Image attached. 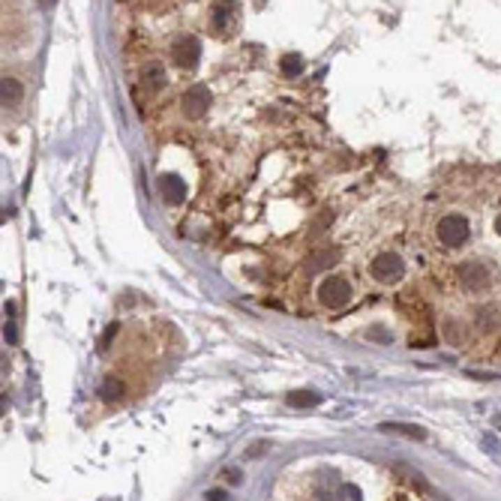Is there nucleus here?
Listing matches in <instances>:
<instances>
[{"mask_svg": "<svg viewBox=\"0 0 501 501\" xmlns=\"http://www.w3.org/2000/svg\"><path fill=\"white\" fill-rule=\"evenodd\" d=\"M489 279H493V274H489L486 264H480V262L459 264V283H463V288H468V292H484L489 285Z\"/></svg>", "mask_w": 501, "mask_h": 501, "instance_id": "obj_6", "label": "nucleus"}, {"mask_svg": "<svg viewBox=\"0 0 501 501\" xmlns=\"http://www.w3.org/2000/svg\"><path fill=\"white\" fill-rule=\"evenodd\" d=\"M339 501H364V495H360L357 486L343 484V486H339Z\"/></svg>", "mask_w": 501, "mask_h": 501, "instance_id": "obj_19", "label": "nucleus"}, {"mask_svg": "<svg viewBox=\"0 0 501 501\" xmlns=\"http://www.w3.org/2000/svg\"><path fill=\"white\" fill-rule=\"evenodd\" d=\"M124 390H126V384L120 382V378H114V375H108V378H103V384H99V399H105V403H114V399H120L124 396Z\"/></svg>", "mask_w": 501, "mask_h": 501, "instance_id": "obj_13", "label": "nucleus"}, {"mask_svg": "<svg viewBox=\"0 0 501 501\" xmlns=\"http://www.w3.org/2000/svg\"><path fill=\"white\" fill-rule=\"evenodd\" d=\"M352 300V283L339 274H330L318 283V304L324 309H343Z\"/></svg>", "mask_w": 501, "mask_h": 501, "instance_id": "obj_1", "label": "nucleus"}, {"mask_svg": "<svg viewBox=\"0 0 501 501\" xmlns=\"http://www.w3.org/2000/svg\"><path fill=\"white\" fill-rule=\"evenodd\" d=\"M3 336H6V343H13V345H15V339H18V330H15V324H13V322H6V327H3Z\"/></svg>", "mask_w": 501, "mask_h": 501, "instance_id": "obj_23", "label": "nucleus"}, {"mask_svg": "<svg viewBox=\"0 0 501 501\" xmlns=\"http://www.w3.org/2000/svg\"><path fill=\"white\" fill-rule=\"evenodd\" d=\"M495 232H498V234H501V216H498V219H495Z\"/></svg>", "mask_w": 501, "mask_h": 501, "instance_id": "obj_25", "label": "nucleus"}, {"mask_svg": "<svg viewBox=\"0 0 501 501\" xmlns=\"http://www.w3.org/2000/svg\"><path fill=\"white\" fill-rule=\"evenodd\" d=\"M369 274H373L375 283H382V285H394L403 279L405 274V262H403V255L399 253H378L373 262H369Z\"/></svg>", "mask_w": 501, "mask_h": 501, "instance_id": "obj_2", "label": "nucleus"}, {"mask_svg": "<svg viewBox=\"0 0 501 501\" xmlns=\"http://www.w3.org/2000/svg\"><path fill=\"white\" fill-rule=\"evenodd\" d=\"M202 57V43H198L195 33H180L172 43V60L180 69H193Z\"/></svg>", "mask_w": 501, "mask_h": 501, "instance_id": "obj_4", "label": "nucleus"}, {"mask_svg": "<svg viewBox=\"0 0 501 501\" xmlns=\"http://www.w3.org/2000/svg\"><path fill=\"white\" fill-rule=\"evenodd\" d=\"M232 15H234V3H214V13H210L216 30H225L232 24Z\"/></svg>", "mask_w": 501, "mask_h": 501, "instance_id": "obj_16", "label": "nucleus"}, {"mask_svg": "<svg viewBox=\"0 0 501 501\" xmlns=\"http://www.w3.org/2000/svg\"><path fill=\"white\" fill-rule=\"evenodd\" d=\"M180 108H184V114L189 120H198V117H204L207 114V108H210V90L204 84H193L184 94V99H180Z\"/></svg>", "mask_w": 501, "mask_h": 501, "instance_id": "obj_5", "label": "nucleus"}, {"mask_svg": "<svg viewBox=\"0 0 501 501\" xmlns=\"http://www.w3.org/2000/svg\"><path fill=\"white\" fill-rule=\"evenodd\" d=\"M156 189H159V195L165 198L168 204H180L186 198V180L180 177V174H159V180H156Z\"/></svg>", "mask_w": 501, "mask_h": 501, "instance_id": "obj_7", "label": "nucleus"}, {"mask_svg": "<svg viewBox=\"0 0 501 501\" xmlns=\"http://www.w3.org/2000/svg\"><path fill=\"white\" fill-rule=\"evenodd\" d=\"M279 69H283L285 78H294V75L304 73V57L300 54H285L283 60H279Z\"/></svg>", "mask_w": 501, "mask_h": 501, "instance_id": "obj_18", "label": "nucleus"}, {"mask_svg": "<svg viewBox=\"0 0 501 501\" xmlns=\"http://www.w3.org/2000/svg\"><path fill=\"white\" fill-rule=\"evenodd\" d=\"M336 262H339V249L336 246H322V249H315V253L306 258L304 274L313 276V274H318V270H330Z\"/></svg>", "mask_w": 501, "mask_h": 501, "instance_id": "obj_9", "label": "nucleus"}, {"mask_svg": "<svg viewBox=\"0 0 501 501\" xmlns=\"http://www.w3.org/2000/svg\"><path fill=\"white\" fill-rule=\"evenodd\" d=\"M394 472L403 477L405 484H412V486H417V489H426V486H429V484H426V477L420 474V472H414V468H408L405 463H396V465H394Z\"/></svg>", "mask_w": 501, "mask_h": 501, "instance_id": "obj_17", "label": "nucleus"}, {"mask_svg": "<svg viewBox=\"0 0 501 501\" xmlns=\"http://www.w3.org/2000/svg\"><path fill=\"white\" fill-rule=\"evenodd\" d=\"M366 336H369V339H382V343H390V339H394L384 327H369V330H366Z\"/></svg>", "mask_w": 501, "mask_h": 501, "instance_id": "obj_22", "label": "nucleus"}, {"mask_svg": "<svg viewBox=\"0 0 501 501\" xmlns=\"http://www.w3.org/2000/svg\"><path fill=\"white\" fill-rule=\"evenodd\" d=\"M285 403L294 408H313L322 403V396H318V390H292V394L285 396Z\"/></svg>", "mask_w": 501, "mask_h": 501, "instance_id": "obj_14", "label": "nucleus"}, {"mask_svg": "<svg viewBox=\"0 0 501 501\" xmlns=\"http://www.w3.org/2000/svg\"><path fill=\"white\" fill-rule=\"evenodd\" d=\"M330 219H334V210H324V214L315 219V225H313V232H309V234H313V237H315V234H322L324 228L330 225Z\"/></svg>", "mask_w": 501, "mask_h": 501, "instance_id": "obj_20", "label": "nucleus"}, {"mask_svg": "<svg viewBox=\"0 0 501 501\" xmlns=\"http://www.w3.org/2000/svg\"><path fill=\"white\" fill-rule=\"evenodd\" d=\"M0 96H3V105H18L22 103V96H24V87L22 82H18L15 75H3V84H0Z\"/></svg>", "mask_w": 501, "mask_h": 501, "instance_id": "obj_11", "label": "nucleus"}, {"mask_svg": "<svg viewBox=\"0 0 501 501\" xmlns=\"http://www.w3.org/2000/svg\"><path fill=\"white\" fill-rule=\"evenodd\" d=\"M142 84H144L147 90H159V87L165 84V69L159 66V63L144 66V73H142Z\"/></svg>", "mask_w": 501, "mask_h": 501, "instance_id": "obj_15", "label": "nucleus"}, {"mask_svg": "<svg viewBox=\"0 0 501 501\" xmlns=\"http://www.w3.org/2000/svg\"><path fill=\"white\" fill-rule=\"evenodd\" d=\"M378 429H382V433H390V435L414 438V442H424V438H426V429H424V426H414V424H382Z\"/></svg>", "mask_w": 501, "mask_h": 501, "instance_id": "obj_12", "label": "nucleus"}, {"mask_svg": "<svg viewBox=\"0 0 501 501\" xmlns=\"http://www.w3.org/2000/svg\"><path fill=\"white\" fill-rule=\"evenodd\" d=\"M225 498L228 495L223 493V489H210V493H207V501H225Z\"/></svg>", "mask_w": 501, "mask_h": 501, "instance_id": "obj_24", "label": "nucleus"}, {"mask_svg": "<svg viewBox=\"0 0 501 501\" xmlns=\"http://www.w3.org/2000/svg\"><path fill=\"white\" fill-rule=\"evenodd\" d=\"M474 324L484 330V334H495L501 330V304H486L474 309Z\"/></svg>", "mask_w": 501, "mask_h": 501, "instance_id": "obj_10", "label": "nucleus"}, {"mask_svg": "<svg viewBox=\"0 0 501 501\" xmlns=\"http://www.w3.org/2000/svg\"><path fill=\"white\" fill-rule=\"evenodd\" d=\"M435 234H438V244H442V246L456 249V246H463L465 240H468V234H472V225H468L465 216L450 214V216H444L442 223H438Z\"/></svg>", "mask_w": 501, "mask_h": 501, "instance_id": "obj_3", "label": "nucleus"}, {"mask_svg": "<svg viewBox=\"0 0 501 501\" xmlns=\"http://www.w3.org/2000/svg\"><path fill=\"white\" fill-rule=\"evenodd\" d=\"M438 334H442L444 343L454 345V348H463V345L468 343V327L459 322V318H454V315L442 318V324H438Z\"/></svg>", "mask_w": 501, "mask_h": 501, "instance_id": "obj_8", "label": "nucleus"}, {"mask_svg": "<svg viewBox=\"0 0 501 501\" xmlns=\"http://www.w3.org/2000/svg\"><path fill=\"white\" fill-rule=\"evenodd\" d=\"M117 330H120V324H108V330H105L103 336H99V348H108V345H112V339L117 336Z\"/></svg>", "mask_w": 501, "mask_h": 501, "instance_id": "obj_21", "label": "nucleus"}]
</instances>
